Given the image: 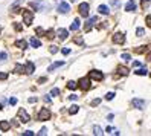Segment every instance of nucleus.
<instances>
[{
  "label": "nucleus",
  "instance_id": "f257e3e1",
  "mask_svg": "<svg viewBox=\"0 0 151 136\" xmlns=\"http://www.w3.org/2000/svg\"><path fill=\"white\" fill-rule=\"evenodd\" d=\"M22 15H23V22L26 25H31L32 20H34V12L31 9H23L22 11Z\"/></svg>",
  "mask_w": 151,
  "mask_h": 136
},
{
  "label": "nucleus",
  "instance_id": "f03ea898",
  "mask_svg": "<svg viewBox=\"0 0 151 136\" xmlns=\"http://www.w3.org/2000/svg\"><path fill=\"white\" fill-rule=\"evenodd\" d=\"M113 43L114 44H124V43H125V34H124V32L113 34Z\"/></svg>",
  "mask_w": 151,
  "mask_h": 136
},
{
  "label": "nucleus",
  "instance_id": "7ed1b4c3",
  "mask_svg": "<svg viewBox=\"0 0 151 136\" xmlns=\"http://www.w3.org/2000/svg\"><path fill=\"white\" fill-rule=\"evenodd\" d=\"M50 118V112L47 107H43L41 110L38 112V121H47Z\"/></svg>",
  "mask_w": 151,
  "mask_h": 136
},
{
  "label": "nucleus",
  "instance_id": "20e7f679",
  "mask_svg": "<svg viewBox=\"0 0 151 136\" xmlns=\"http://www.w3.org/2000/svg\"><path fill=\"white\" fill-rule=\"evenodd\" d=\"M78 87H81L83 90H88V89L92 87V84H90V78H88V77L81 78V80H79V84H78Z\"/></svg>",
  "mask_w": 151,
  "mask_h": 136
},
{
  "label": "nucleus",
  "instance_id": "39448f33",
  "mask_svg": "<svg viewBox=\"0 0 151 136\" xmlns=\"http://www.w3.org/2000/svg\"><path fill=\"white\" fill-rule=\"evenodd\" d=\"M88 78H90V80H96V81H102L104 80V74L101 70H90Z\"/></svg>",
  "mask_w": 151,
  "mask_h": 136
},
{
  "label": "nucleus",
  "instance_id": "423d86ee",
  "mask_svg": "<svg viewBox=\"0 0 151 136\" xmlns=\"http://www.w3.org/2000/svg\"><path fill=\"white\" fill-rule=\"evenodd\" d=\"M17 118L22 121V122H29V115H28V112L26 110H23V109H19V112H17Z\"/></svg>",
  "mask_w": 151,
  "mask_h": 136
},
{
  "label": "nucleus",
  "instance_id": "0eeeda50",
  "mask_svg": "<svg viewBox=\"0 0 151 136\" xmlns=\"http://www.w3.org/2000/svg\"><path fill=\"white\" fill-rule=\"evenodd\" d=\"M98 22V15H93V17H90L87 22H86V26H84V31L86 32H88V31H92V26L95 25Z\"/></svg>",
  "mask_w": 151,
  "mask_h": 136
},
{
  "label": "nucleus",
  "instance_id": "6e6552de",
  "mask_svg": "<svg viewBox=\"0 0 151 136\" xmlns=\"http://www.w3.org/2000/svg\"><path fill=\"white\" fill-rule=\"evenodd\" d=\"M88 8H90V6H88V3H81V5H79L78 6L79 15H83L84 19H86V17H88Z\"/></svg>",
  "mask_w": 151,
  "mask_h": 136
},
{
  "label": "nucleus",
  "instance_id": "1a4fd4ad",
  "mask_svg": "<svg viewBox=\"0 0 151 136\" xmlns=\"http://www.w3.org/2000/svg\"><path fill=\"white\" fill-rule=\"evenodd\" d=\"M131 104H133V107H136V109H140V110H142V109H145V101H144V99L134 98V99H133V101H131Z\"/></svg>",
  "mask_w": 151,
  "mask_h": 136
},
{
  "label": "nucleus",
  "instance_id": "9d476101",
  "mask_svg": "<svg viewBox=\"0 0 151 136\" xmlns=\"http://www.w3.org/2000/svg\"><path fill=\"white\" fill-rule=\"evenodd\" d=\"M69 9H70V6H69V3H66V2H61V3L58 5V12H61V14H67Z\"/></svg>",
  "mask_w": 151,
  "mask_h": 136
},
{
  "label": "nucleus",
  "instance_id": "9b49d317",
  "mask_svg": "<svg viewBox=\"0 0 151 136\" xmlns=\"http://www.w3.org/2000/svg\"><path fill=\"white\" fill-rule=\"evenodd\" d=\"M34 70H35V64L32 61H28V63H26V66H24V72L28 75H31V74H34Z\"/></svg>",
  "mask_w": 151,
  "mask_h": 136
},
{
  "label": "nucleus",
  "instance_id": "f8f14e48",
  "mask_svg": "<svg viewBox=\"0 0 151 136\" xmlns=\"http://www.w3.org/2000/svg\"><path fill=\"white\" fill-rule=\"evenodd\" d=\"M11 129V122L9 121H0V130L2 132H8Z\"/></svg>",
  "mask_w": 151,
  "mask_h": 136
},
{
  "label": "nucleus",
  "instance_id": "ddd939ff",
  "mask_svg": "<svg viewBox=\"0 0 151 136\" xmlns=\"http://www.w3.org/2000/svg\"><path fill=\"white\" fill-rule=\"evenodd\" d=\"M32 8H35V11H41L43 9V0H35V2L31 3Z\"/></svg>",
  "mask_w": 151,
  "mask_h": 136
},
{
  "label": "nucleus",
  "instance_id": "4468645a",
  "mask_svg": "<svg viewBox=\"0 0 151 136\" xmlns=\"http://www.w3.org/2000/svg\"><path fill=\"white\" fill-rule=\"evenodd\" d=\"M130 74V70H128V67H125V66H119L118 67V75H122V77H127Z\"/></svg>",
  "mask_w": 151,
  "mask_h": 136
},
{
  "label": "nucleus",
  "instance_id": "2eb2a0df",
  "mask_svg": "<svg viewBox=\"0 0 151 136\" xmlns=\"http://www.w3.org/2000/svg\"><path fill=\"white\" fill-rule=\"evenodd\" d=\"M63 64H64V61H55L54 64H50V66L47 67V70H49V72H52V70H55V69L61 67V66H63Z\"/></svg>",
  "mask_w": 151,
  "mask_h": 136
},
{
  "label": "nucleus",
  "instance_id": "dca6fc26",
  "mask_svg": "<svg viewBox=\"0 0 151 136\" xmlns=\"http://www.w3.org/2000/svg\"><path fill=\"white\" fill-rule=\"evenodd\" d=\"M125 11H128V12H131V11H136V3L133 2V0H130V2L125 5Z\"/></svg>",
  "mask_w": 151,
  "mask_h": 136
},
{
  "label": "nucleus",
  "instance_id": "f3484780",
  "mask_svg": "<svg viewBox=\"0 0 151 136\" xmlns=\"http://www.w3.org/2000/svg\"><path fill=\"white\" fill-rule=\"evenodd\" d=\"M79 26H81V22H79V19H75L73 23L70 25V31H78Z\"/></svg>",
  "mask_w": 151,
  "mask_h": 136
},
{
  "label": "nucleus",
  "instance_id": "a211bd4d",
  "mask_svg": "<svg viewBox=\"0 0 151 136\" xmlns=\"http://www.w3.org/2000/svg\"><path fill=\"white\" fill-rule=\"evenodd\" d=\"M15 46H17V48H20V49H23V51H24L26 48H28V43H26L24 40H17V41H15Z\"/></svg>",
  "mask_w": 151,
  "mask_h": 136
},
{
  "label": "nucleus",
  "instance_id": "6ab92c4d",
  "mask_svg": "<svg viewBox=\"0 0 151 136\" xmlns=\"http://www.w3.org/2000/svg\"><path fill=\"white\" fill-rule=\"evenodd\" d=\"M98 11H99V14H104V15H109V6H105V5H101L99 8H98Z\"/></svg>",
  "mask_w": 151,
  "mask_h": 136
},
{
  "label": "nucleus",
  "instance_id": "aec40b11",
  "mask_svg": "<svg viewBox=\"0 0 151 136\" xmlns=\"http://www.w3.org/2000/svg\"><path fill=\"white\" fill-rule=\"evenodd\" d=\"M67 35H69V34H67L66 29H60V31H58V37H60V40H66V38H67Z\"/></svg>",
  "mask_w": 151,
  "mask_h": 136
},
{
  "label": "nucleus",
  "instance_id": "412c9836",
  "mask_svg": "<svg viewBox=\"0 0 151 136\" xmlns=\"http://www.w3.org/2000/svg\"><path fill=\"white\" fill-rule=\"evenodd\" d=\"M73 43H76L78 46H84V40H83L81 35H76V37L73 38Z\"/></svg>",
  "mask_w": 151,
  "mask_h": 136
},
{
  "label": "nucleus",
  "instance_id": "4be33fe9",
  "mask_svg": "<svg viewBox=\"0 0 151 136\" xmlns=\"http://www.w3.org/2000/svg\"><path fill=\"white\" fill-rule=\"evenodd\" d=\"M31 46H34V48H40V46H41V43H40L38 38L32 37V38H31Z\"/></svg>",
  "mask_w": 151,
  "mask_h": 136
},
{
  "label": "nucleus",
  "instance_id": "5701e85b",
  "mask_svg": "<svg viewBox=\"0 0 151 136\" xmlns=\"http://www.w3.org/2000/svg\"><path fill=\"white\" fill-rule=\"evenodd\" d=\"M14 72H15V74H23V72H24V66L23 64H15Z\"/></svg>",
  "mask_w": 151,
  "mask_h": 136
},
{
  "label": "nucleus",
  "instance_id": "b1692460",
  "mask_svg": "<svg viewBox=\"0 0 151 136\" xmlns=\"http://www.w3.org/2000/svg\"><path fill=\"white\" fill-rule=\"evenodd\" d=\"M44 35H46V38H49V40H52V38H55V32L52 31V29L46 31V32H44Z\"/></svg>",
  "mask_w": 151,
  "mask_h": 136
},
{
  "label": "nucleus",
  "instance_id": "393cba45",
  "mask_svg": "<svg viewBox=\"0 0 151 136\" xmlns=\"http://www.w3.org/2000/svg\"><path fill=\"white\" fill-rule=\"evenodd\" d=\"M78 110H79V106H76V104H73L72 107L69 109V113L70 115H75V113H78Z\"/></svg>",
  "mask_w": 151,
  "mask_h": 136
},
{
  "label": "nucleus",
  "instance_id": "a878e982",
  "mask_svg": "<svg viewBox=\"0 0 151 136\" xmlns=\"http://www.w3.org/2000/svg\"><path fill=\"white\" fill-rule=\"evenodd\" d=\"M134 74H136V75H148V70L144 69V67H140V69L134 70Z\"/></svg>",
  "mask_w": 151,
  "mask_h": 136
},
{
  "label": "nucleus",
  "instance_id": "bb28decb",
  "mask_svg": "<svg viewBox=\"0 0 151 136\" xmlns=\"http://www.w3.org/2000/svg\"><path fill=\"white\" fill-rule=\"evenodd\" d=\"M102 133H104V132H102V129H101L99 125H95V127H93V135L99 136V135H102Z\"/></svg>",
  "mask_w": 151,
  "mask_h": 136
},
{
  "label": "nucleus",
  "instance_id": "cd10ccee",
  "mask_svg": "<svg viewBox=\"0 0 151 136\" xmlns=\"http://www.w3.org/2000/svg\"><path fill=\"white\" fill-rule=\"evenodd\" d=\"M67 87H69L70 90H75V89L78 87V83H76V81H69V83H67Z\"/></svg>",
  "mask_w": 151,
  "mask_h": 136
},
{
  "label": "nucleus",
  "instance_id": "c85d7f7f",
  "mask_svg": "<svg viewBox=\"0 0 151 136\" xmlns=\"http://www.w3.org/2000/svg\"><path fill=\"white\" fill-rule=\"evenodd\" d=\"M148 51V46H140V48H136L134 52L136 54H142V52H147Z\"/></svg>",
  "mask_w": 151,
  "mask_h": 136
},
{
  "label": "nucleus",
  "instance_id": "c756f323",
  "mask_svg": "<svg viewBox=\"0 0 151 136\" xmlns=\"http://www.w3.org/2000/svg\"><path fill=\"white\" fill-rule=\"evenodd\" d=\"M150 0H142V2H140V5H142V8H144V9H148V8H150Z\"/></svg>",
  "mask_w": 151,
  "mask_h": 136
},
{
  "label": "nucleus",
  "instance_id": "7c9ffc66",
  "mask_svg": "<svg viewBox=\"0 0 151 136\" xmlns=\"http://www.w3.org/2000/svg\"><path fill=\"white\" fill-rule=\"evenodd\" d=\"M50 95L52 96H60V89L58 87H54V89L50 90Z\"/></svg>",
  "mask_w": 151,
  "mask_h": 136
},
{
  "label": "nucleus",
  "instance_id": "2f4dec72",
  "mask_svg": "<svg viewBox=\"0 0 151 136\" xmlns=\"http://www.w3.org/2000/svg\"><path fill=\"white\" fill-rule=\"evenodd\" d=\"M136 34L139 35V37H144V35H145V29H144V28H137Z\"/></svg>",
  "mask_w": 151,
  "mask_h": 136
},
{
  "label": "nucleus",
  "instance_id": "473e14b6",
  "mask_svg": "<svg viewBox=\"0 0 151 136\" xmlns=\"http://www.w3.org/2000/svg\"><path fill=\"white\" fill-rule=\"evenodd\" d=\"M101 104V98H95L93 101H92V106L95 107V106H99Z\"/></svg>",
  "mask_w": 151,
  "mask_h": 136
},
{
  "label": "nucleus",
  "instance_id": "72a5a7b5",
  "mask_svg": "<svg viewBox=\"0 0 151 136\" xmlns=\"http://www.w3.org/2000/svg\"><path fill=\"white\" fill-rule=\"evenodd\" d=\"M114 98V93L113 92H109L107 95H105V99H107V101H110V99H113Z\"/></svg>",
  "mask_w": 151,
  "mask_h": 136
},
{
  "label": "nucleus",
  "instance_id": "f704fd0d",
  "mask_svg": "<svg viewBox=\"0 0 151 136\" xmlns=\"http://www.w3.org/2000/svg\"><path fill=\"white\" fill-rule=\"evenodd\" d=\"M121 58H122V60H125V61H130V60H131V57L128 55V54H122Z\"/></svg>",
  "mask_w": 151,
  "mask_h": 136
},
{
  "label": "nucleus",
  "instance_id": "c9c22d12",
  "mask_svg": "<svg viewBox=\"0 0 151 136\" xmlns=\"http://www.w3.org/2000/svg\"><path fill=\"white\" fill-rule=\"evenodd\" d=\"M8 58V55H6V52H0V61H5Z\"/></svg>",
  "mask_w": 151,
  "mask_h": 136
},
{
  "label": "nucleus",
  "instance_id": "e433bc0d",
  "mask_svg": "<svg viewBox=\"0 0 151 136\" xmlns=\"http://www.w3.org/2000/svg\"><path fill=\"white\" fill-rule=\"evenodd\" d=\"M0 80H2V81L8 80V74H5V72H0Z\"/></svg>",
  "mask_w": 151,
  "mask_h": 136
},
{
  "label": "nucleus",
  "instance_id": "4c0bfd02",
  "mask_svg": "<svg viewBox=\"0 0 151 136\" xmlns=\"http://www.w3.org/2000/svg\"><path fill=\"white\" fill-rule=\"evenodd\" d=\"M38 135H40V136H43V135H47V129H46V127H43V129L38 132Z\"/></svg>",
  "mask_w": 151,
  "mask_h": 136
},
{
  "label": "nucleus",
  "instance_id": "58836bf2",
  "mask_svg": "<svg viewBox=\"0 0 151 136\" xmlns=\"http://www.w3.org/2000/svg\"><path fill=\"white\" fill-rule=\"evenodd\" d=\"M11 9H12V12H14V14H17V12L20 11V8H19V5H14V6L11 8Z\"/></svg>",
  "mask_w": 151,
  "mask_h": 136
},
{
  "label": "nucleus",
  "instance_id": "ea45409f",
  "mask_svg": "<svg viewBox=\"0 0 151 136\" xmlns=\"http://www.w3.org/2000/svg\"><path fill=\"white\" fill-rule=\"evenodd\" d=\"M49 51H50V54H57V52H58V48H57V46H50Z\"/></svg>",
  "mask_w": 151,
  "mask_h": 136
},
{
  "label": "nucleus",
  "instance_id": "a19ab883",
  "mask_svg": "<svg viewBox=\"0 0 151 136\" xmlns=\"http://www.w3.org/2000/svg\"><path fill=\"white\" fill-rule=\"evenodd\" d=\"M110 5H111V6H119V5H121V2H119V0H111Z\"/></svg>",
  "mask_w": 151,
  "mask_h": 136
},
{
  "label": "nucleus",
  "instance_id": "79ce46f5",
  "mask_svg": "<svg viewBox=\"0 0 151 136\" xmlns=\"http://www.w3.org/2000/svg\"><path fill=\"white\" fill-rule=\"evenodd\" d=\"M35 133L34 132H31V130H26V132H23V136H34Z\"/></svg>",
  "mask_w": 151,
  "mask_h": 136
},
{
  "label": "nucleus",
  "instance_id": "37998d69",
  "mask_svg": "<svg viewBox=\"0 0 151 136\" xmlns=\"http://www.w3.org/2000/svg\"><path fill=\"white\" fill-rule=\"evenodd\" d=\"M35 32H37V35H44V31H43V28H37V29H35Z\"/></svg>",
  "mask_w": 151,
  "mask_h": 136
},
{
  "label": "nucleus",
  "instance_id": "c03bdc74",
  "mask_svg": "<svg viewBox=\"0 0 151 136\" xmlns=\"http://www.w3.org/2000/svg\"><path fill=\"white\" fill-rule=\"evenodd\" d=\"M14 29H15V31H22V25H20V23H15V25H14Z\"/></svg>",
  "mask_w": 151,
  "mask_h": 136
},
{
  "label": "nucleus",
  "instance_id": "a18cd8bd",
  "mask_svg": "<svg viewBox=\"0 0 151 136\" xmlns=\"http://www.w3.org/2000/svg\"><path fill=\"white\" fill-rule=\"evenodd\" d=\"M61 52H63V55H69V54H70V49H69V48H64Z\"/></svg>",
  "mask_w": 151,
  "mask_h": 136
},
{
  "label": "nucleus",
  "instance_id": "49530a36",
  "mask_svg": "<svg viewBox=\"0 0 151 136\" xmlns=\"http://www.w3.org/2000/svg\"><path fill=\"white\" fill-rule=\"evenodd\" d=\"M9 104L11 106H15L17 104V98H9Z\"/></svg>",
  "mask_w": 151,
  "mask_h": 136
},
{
  "label": "nucleus",
  "instance_id": "de8ad7c7",
  "mask_svg": "<svg viewBox=\"0 0 151 136\" xmlns=\"http://www.w3.org/2000/svg\"><path fill=\"white\" fill-rule=\"evenodd\" d=\"M28 101H29L31 104H32V103H37V96H31V98L28 99Z\"/></svg>",
  "mask_w": 151,
  "mask_h": 136
},
{
  "label": "nucleus",
  "instance_id": "09e8293b",
  "mask_svg": "<svg viewBox=\"0 0 151 136\" xmlns=\"http://www.w3.org/2000/svg\"><path fill=\"white\" fill-rule=\"evenodd\" d=\"M44 101H46L47 104H50V103H52V99H50V96H47V95H46V96H44Z\"/></svg>",
  "mask_w": 151,
  "mask_h": 136
},
{
  "label": "nucleus",
  "instance_id": "8fccbe9b",
  "mask_svg": "<svg viewBox=\"0 0 151 136\" xmlns=\"http://www.w3.org/2000/svg\"><path fill=\"white\" fill-rule=\"evenodd\" d=\"M150 20H151V17H150V15H147V26H148V28L151 26V22H150Z\"/></svg>",
  "mask_w": 151,
  "mask_h": 136
},
{
  "label": "nucleus",
  "instance_id": "3c124183",
  "mask_svg": "<svg viewBox=\"0 0 151 136\" xmlns=\"http://www.w3.org/2000/svg\"><path fill=\"white\" fill-rule=\"evenodd\" d=\"M76 98H78L76 95H70V96H69V99H70V101H75V99H76Z\"/></svg>",
  "mask_w": 151,
  "mask_h": 136
},
{
  "label": "nucleus",
  "instance_id": "603ef678",
  "mask_svg": "<svg viewBox=\"0 0 151 136\" xmlns=\"http://www.w3.org/2000/svg\"><path fill=\"white\" fill-rule=\"evenodd\" d=\"M133 66H134V67H139L140 63H139V61H133Z\"/></svg>",
  "mask_w": 151,
  "mask_h": 136
},
{
  "label": "nucleus",
  "instance_id": "864d4df0",
  "mask_svg": "<svg viewBox=\"0 0 151 136\" xmlns=\"http://www.w3.org/2000/svg\"><path fill=\"white\" fill-rule=\"evenodd\" d=\"M38 83H41V84H43V83H46V78H44V77H41V78L38 80Z\"/></svg>",
  "mask_w": 151,
  "mask_h": 136
},
{
  "label": "nucleus",
  "instance_id": "5fc2aeb1",
  "mask_svg": "<svg viewBox=\"0 0 151 136\" xmlns=\"http://www.w3.org/2000/svg\"><path fill=\"white\" fill-rule=\"evenodd\" d=\"M111 130H113L111 127H107V129H105V133H111Z\"/></svg>",
  "mask_w": 151,
  "mask_h": 136
},
{
  "label": "nucleus",
  "instance_id": "6e6d98bb",
  "mask_svg": "<svg viewBox=\"0 0 151 136\" xmlns=\"http://www.w3.org/2000/svg\"><path fill=\"white\" fill-rule=\"evenodd\" d=\"M0 110H2V104H0Z\"/></svg>",
  "mask_w": 151,
  "mask_h": 136
},
{
  "label": "nucleus",
  "instance_id": "4d7b16f0",
  "mask_svg": "<svg viewBox=\"0 0 151 136\" xmlns=\"http://www.w3.org/2000/svg\"><path fill=\"white\" fill-rule=\"evenodd\" d=\"M69 2H75V0H69Z\"/></svg>",
  "mask_w": 151,
  "mask_h": 136
}]
</instances>
